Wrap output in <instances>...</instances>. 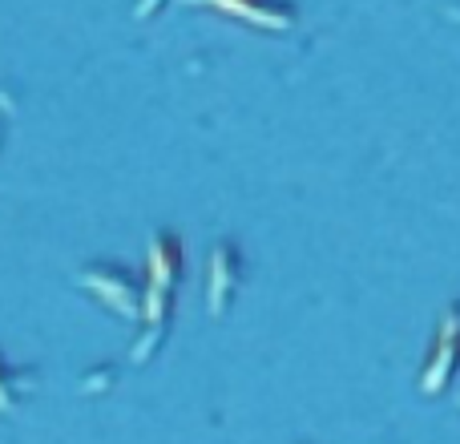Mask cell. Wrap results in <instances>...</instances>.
Instances as JSON below:
<instances>
[{
    "label": "cell",
    "mask_w": 460,
    "mask_h": 444,
    "mask_svg": "<svg viewBox=\"0 0 460 444\" xmlns=\"http://www.w3.org/2000/svg\"><path fill=\"white\" fill-rule=\"evenodd\" d=\"M113 376H118L113 368H102V372H89L85 380H81V392H89V396H93V392H105V388L113 384Z\"/></svg>",
    "instance_id": "9c48e42d"
},
{
    "label": "cell",
    "mask_w": 460,
    "mask_h": 444,
    "mask_svg": "<svg viewBox=\"0 0 460 444\" xmlns=\"http://www.w3.org/2000/svg\"><path fill=\"white\" fill-rule=\"evenodd\" d=\"M182 267H186L182 243H178L174 235H166V230H158V235L150 238V254H146V283L174 291V283L182 279Z\"/></svg>",
    "instance_id": "277c9868"
},
{
    "label": "cell",
    "mask_w": 460,
    "mask_h": 444,
    "mask_svg": "<svg viewBox=\"0 0 460 444\" xmlns=\"http://www.w3.org/2000/svg\"><path fill=\"white\" fill-rule=\"evenodd\" d=\"M199 4L223 8V13H234L251 24H262V29H287L295 21V8L287 0H199Z\"/></svg>",
    "instance_id": "5b68a950"
},
{
    "label": "cell",
    "mask_w": 460,
    "mask_h": 444,
    "mask_svg": "<svg viewBox=\"0 0 460 444\" xmlns=\"http://www.w3.org/2000/svg\"><path fill=\"white\" fill-rule=\"evenodd\" d=\"M170 311H174V291L170 287H142V324H170Z\"/></svg>",
    "instance_id": "52a82bcc"
},
{
    "label": "cell",
    "mask_w": 460,
    "mask_h": 444,
    "mask_svg": "<svg viewBox=\"0 0 460 444\" xmlns=\"http://www.w3.org/2000/svg\"><path fill=\"white\" fill-rule=\"evenodd\" d=\"M238 279H243V254H238V246L215 243V251H210V271H207V311L215 319L226 315Z\"/></svg>",
    "instance_id": "3957f363"
},
{
    "label": "cell",
    "mask_w": 460,
    "mask_h": 444,
    "mask_svg": "<svg viewBox=\"0 0 460 444\" xmlns=\"http://www.w3.org/2000/svg\"><path fill=\"white\" fill-rule=\"evenodd\" d=\"M166 332H170V324H142V335L129 343V360L134 364H150L154 351L166 343Z\"/></svg>",
    "instance_id": "ba28073f"
},
{
    "label": "cell",
    "mask_w": 460,
    "mask_h": 444,
    "mask_svg": "<svg viewBox=\"0 0 460 444\" xmlns=\"http://www.w3.org/2000/svg\"><path fill=\"white\" fill-rule=\"evenodd\" d=\"M456 368H460V303H448L437 324L432 351L420 368V392L424 396H440V392L453 384Z\"/></svg>",
    "instance_id": "6da1fadb"
},
{
    "label": "cell",
    "mask_w": 460,
    "mask_h": 444,
    "mask_svg": "<svg viewBox=\"0 0 460 444\" xmlns=\"http://www.w3.org/2000/svg\"><path fill=\"white\" fill-rule=\"evenodd\" d=\"M162 4H166V0H137V4H134V13L137 16H142V21H146V16H154V13H158V8Z\"/></svg>",
    "instance_id": "30bf717a"
},
{
    "label": "cell",
    "mask_w": 460,
    "mask_h": 444,
    "mask_svg": "<svg viewBox=\"0 0 460 444\" xmlns=\"http://www.w3.org/2000/svg\"><path fill=\"white\" fill-rule=\"evenodd\" d=\"M81 287H85L89 295H97L110 311H118L121 319L142 315V291L134 287V275H129L121 262H89V267L81 271Z\"/></svg>",
    "instance_id": "7a4b0ae2"
},
{
    "label": "cell",
    "mask_w": 460,
    "mask_h": 444,
    "mask_svg": "<svg viewBox=\"0 0 460 444\" xmlns=\"http://www.w3.org/2000/svg\"><path fill=\"white\" fill-rule=\"evenodd\" d=\"M37 388V372L32 368H13L4 356H0V413H16L21 400Z\"/></svg>",
    "instance_id": "8992f818"
}]
</instances>
